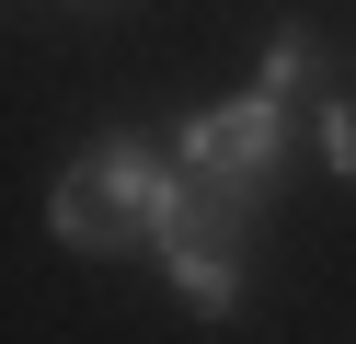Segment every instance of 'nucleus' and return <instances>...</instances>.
<instances>
[{
	"label": "nucleus",
	"mask_w": 356,
	"mask_h": 344,
	"mask_svg": "<svg viewBox=\"0 0 356 344\" xmlns=\"http://www.w3.org/2000/svg\"><path fill=\"white\" fill-rule=\"evenodd\" d=\"M299 138H310V104H287V92L241 81V92H218V104H195L184 126H172V161H184V172L207 183V195L230 206L241 229H253V206H264V195L287 183Z\"/></svg>",
	"instance_id": "1"
},
{
	"label": "nucleus",
	"mask_w": 356,
	"mask_h": 344,
	"mask_svg": "<svg viewBox=\"0 0 356 344\" xmlns=\"http://www.w3.org/2000/svg\"><path fill=\"white\" fill-rule=\"evenodd\" d=\"M47 229H58L70 252H127V241H138V229L115 218V195H104V161H92V149L47 183Z\"/></svg>",
	"instance_id": "2"
},
{
	"label": "nucleus",
	"mask_w": 356,
	"mask_h": 344,
	"mask_svg": "<svg viewBox=\"0 0 356 344\" xmlns=\"http://www.w3.org/2000/svg\"><path fill=\"white\" fill-rule=\"evenodd\" d=\"M161 275H172V298L184 310H230L241 298V229H184V241H161Z\"/></svg>",
	"instance_id": "3"
},
{
	"label": "nucleus",
	"mask_w": 356,
	"mask_h": 344,
	"mask_svg": "<svg viewBox=\"0 0 356 344\" xmlns=\"http://www.w3.org/2000/svg\"><path fill=\"white\" fill-rule=\"evenodd\" d=\"M253 81L287 92V104H310V92H322V35H310V23H276V35H264V58H253Z\"/></svg>",
	"instance_id": "4"
},
{
	"label": "nucleus",
	"mask_w": 356,
	"mask_h": 344,
	"mask_svg": "<svg viewBox=\"0 0 356 344\" xmlns=\"http://www.w3.org/2000/svg\"><path fill=\"white\" fill-rule=\"evenodd\" d=\"M310 149H322L333 183H356V104L345 92H310Z\"/></svg>",
	"instance_id": "5"
}]
</instances>
